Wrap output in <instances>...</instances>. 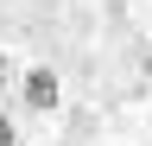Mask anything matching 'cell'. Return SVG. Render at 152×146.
<instances>
[{
	"label": "cell",
	"instance_id": "1",
	"mask_svg": "<svg viewBox=\"0 0 152 146\" xmlns=\"http://www.w3.org/2000/svg\"><path fill=\"white\" fill-rule=\"evenodd\" d=\"M19 102H26L32 114H51V108L64 102V89H57L51 70H26V76H19Z\"/></svg>",
	"mask_w": 152,
	"mask_h": 146
},
{
	"label": "cell",
	"instance_id": "3",
	"mask_svg": "<svg viewBox=\"0 0 152 146\" xmlns=\"http://www.w3.org/2000/svg\"><path fill=\"white\" fill-rule=\"evenodd\" d=\"M146 83H152V51H146Z\"/></svg>",
	"mask_w": 152,
	"mask_h": 146
},
{
	"label": "cell",
	"instance_id": "2",
	"mask_svg": "<svg viewBox=\"0 0 152 146\" xmlns=\"http://www.w3.org/2000/svg\"><path fill=\"white\" fill-rule=\"evenodd\" d=\"M0 146H19V134H13V121L0 114Z\"/></svg>",
	"mask_w": 152,
	"mask_h": 146
}]
</instances>
